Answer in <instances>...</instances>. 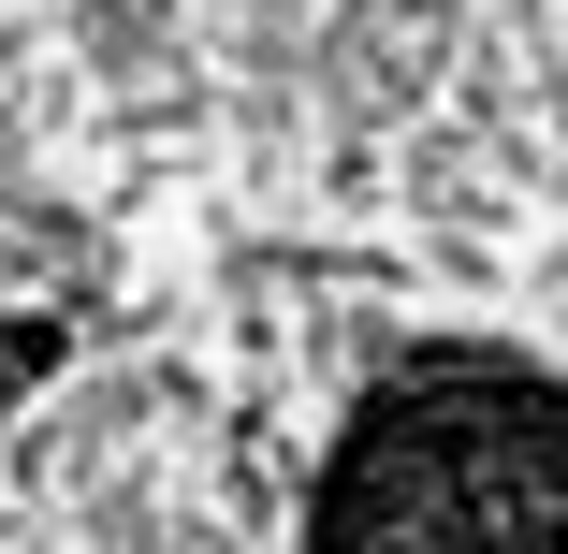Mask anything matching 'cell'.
Returning <instances> with one entry per match:
<instances>
[{"instance_id":"6da1fadb","label":"cell","mask_w":568,"mask_h":554,"mask_svg":"<svg viewBox=\"0 0 568 554\" xmlns=\"http://www.w3.org/2000/svg\"><path fill=\"white\" fill-rule=\"evenodd\" d=\"M321 554H568V394L423 380L335 467Z\"/></svg>"},{"instance_id":"7a4b0ae2","label":"cell","mask_w":568,"mask_h":554,"mask_svg":"<svg viewBox=\"0 0 568 554\" xmlns=\"http://www.w3.org/2000/svg\"><path fill=\"white\" fill-rule=\"evenodd\" d=\"M59 365V321H0V394H30Z\"/></svg>"}]
</instances>
